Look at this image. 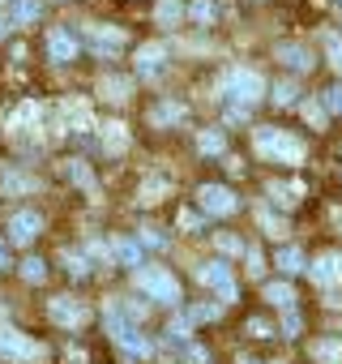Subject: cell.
Returning <instances> with one entry per match:
<instances>
[{
	"label": "cell",
	"instance_id": "8",
	"mask_svg": "<svg viewBox=\"0 0 342 364\" xmlns=\"http://www.w3.org/2000/svg\"><path fill=\"white\" fill-rule=\"evenodd\" d=\"M197 202L206 215H236L240 210V198L227 189V185H202L197 189Z\"/></svg>",
	"mask_w": 342,
	"mask_h": 364
},
{
	"label": "cell",
	"instance_id": "45",
	"mask_svg": "<svg viewBox=\"0 0 342 364\" xmlns=\"http://www.w3.org/2000/svg\"><path fill=\"white\" fill-rule=\"evenodd\" d=\"M5 35H9V22H5V18H0V39H5Z\"/></svg>",
	"mask_w": 342,
	"mask_h": 364
},
{
	"label": "cell",
	"instance_id": "44",
	"mask_svg": "<svg viewBox=\"0 0 342 364\" xmlns=\"http://www.w3.org/2000/svg\"><path fill=\"white\" fill-rule=\"evenodd\" d=\"M0 270H9V240H0Z\"/></svg>",
	"mask_w": 342,
	"mask_h": 364
},
{
	"label": "cell",
	"instance_id": "26",
	"mask_svg": "<svg viewBox=\"0 0 342 364\" xmlns=\"http://www.w3.org/2000/svg\"><path fill=\"white\" fill-rule=\"evenodd\" d=\"M299 193H304V185H270V198H274L278 206H295Z\"/></svg>",
	"mask_w": 342,
	"mask_h": 364
},
{
	"label": "cell",
	"instance_id": "23",
	"mask_svg": "<svg viewBox=\"0 0 342 364\" xmlns=\"http://www.w3.org/2000/svg\"><path fill=\"white\" fill-rule=\"evenodd\" d=\"M150 120H154V124H180V120H184V107L167 99V103H158V107L150 112Z\"/></svg>",
	"mask_w": 342,
	"mask_h": 364
},
{
	"label": "cell",
	"instance_id": "30",
	"mask_svg": "<svg viewBox=\"0 0 342 364\" xmlns=\"http://www.w3.org/2000/svg\"><path fill=\"white\" fill-rule=\"evenodd\" d=\"M214 14H219L214 0H193V5H189V18L193 22H214Z\"/></svg>",
	"mask_w": 342,
	"mask_h": 364
},
{
	"label": "cell",
	"instance_id": "36",
	"mask_svg": "<svg viewBox=\"0 0 342 364\" xmlns=\"http://www.w3.org/2000/svg\"><path fill=\"white\" fill-rule=\"evenodd\" d=\"M248 334H253V338H270V334H274V326H270L265 317H253V321H248Z\"/></svg>",
	"mask_w": 342,
	"mask_h": 364
},
{
	"label": "cell",
	"instance_id": "4",
	"mask_svg": "<svg viewBox=\"0 0 342 364\" xmlns=\"http://www.w3.org/2000/svg\"><path fill=\"white\" fill-rule=\"evenodd\" d=\"M223 99H227L231 107L248 112L253 103L265 99V82H261V73H253V69H231L227 82H223Z\"/></svg>",
	"mask_w": 342,
	"mask_h": 364
},
{
	"label": "cell",
	"instance_id": "14",
	"mask_svg": "<svg viewBox=\"0 0 342 364\" xmlns=\"http://www.w3.org/2000/svg\"><path fill=\"white\" fill-rule=\"evenodd\" d=\"M278 60H282L291 73H308V69L316 65V56H312L304 43H278Z\"/></svg>",
	"mask_w": 342,
	"mask_h": 364
},
{
	"label": "cell",
	"instance_id": "19",
	"mask_svg": "<svg viewBox=\"0 0 342 364\" xmlns=\"http://www.w3.org/2000/svg\"><path fill=\"white\" fill-rule=\"evenodd\" d=\"M312 360L316 364H342V343L338 338H316L312 343Z\"/></svg>",
	"mask_w": 342,
	"mask_h": 364
},
{
	"label": "cell",
	"instance_id": "31",
	"mask_svg": "<svg viewBox=\"0 0 342 364\" xmlns=\"http://www.w3.org/2000/svg\"><path fill=\"white\" fill-rule=\"evenodd\" d=\"M65 270H69L73 279H86V274H90V262H86L82 253H65Z\"/></svg>",
	"mask_w": 342,
	"mask_h": 364
},
{
	"label": "cell",
	"instance_id": "41",
	"mask_svg": "<svg viewBox=\"0 0 342 364\" xmlns=\"http://www.w3.org/2000/svg\"><path fill=\"white\" fill-rule=\"evenodd\" d=\"M282 330H287V334H299V313H295V309L282 317Z\"/></svg>",
	"mask_w": 342,
	"mask_h": 364
},
{
	"label": "cell",
	"instance_id": "29",
	"mask_svg": "<svg viewBox=\"0 0 342 364\" xmlns=\"http://www.w3.org/2000/svg\"><path fill=\"white\" fill-rule=\"evenodd\" d=\"M22 279H26V283H43V279H48V262H43V257H26V262H22Z\"/></svg>",
	"mask_w": 342,
	"mask_h": 364
},
{
	"label": "cell",
	"instance_id": "32",
	"mask_svg": "<svg viewBox=\"0 0 342 364\" xmlns=\"http://www.w3.org/2000/svg\"><path fill=\"white\" fill-rule=\"evenodd\" d=\"M325 116H329V107H325V103H316V99H312V103H304V120H308V124H316V129H321V124H325Z\"/></svg>",
	"mask_w": 342,
	"mask_h": 364
},
{
	"label": "cell",
	"instance_id": "33",
	"mask_svg": "<svg viewBox=\"0 0 342 364\" xmlns=\"http://www.w3.org/2000/svg\"><path fill=\"white\" fill-rule=\"evenodd\" d=\"M137 240H141L145 249H162V245H167V236H162L158 228H141V236H137Z\"/></svg>",
	"mask_w": 342,
	"mask_h": 364
},
{
	"label": "cell",
	"instance_id": "11",
	"mask_svg": "<svg viewBox=\"0 0 342 364\" xmlns=\"http://www.w3.org/2000/svg\"><path fill=\"white\" fill-rule=\"evenodd\" d=\"M5 232H9V240H13V245H35V240H39V232H43V219H39L35 210H18V215L9 219V228H5Z\"/></svg>",
	"mask_w": 342,
	"mask_h": 364
},
{
	"label": "cell",
	"instance_id": "6",
	"mask_svg": "<svg viewBox=\"0 0 342 364\" xmlns=\"http://www.w3.org/2000/svg\"><path fill=\"white\" fill-rule=\"evenodd\" d=\"M197 279H202L206 287H214L223 304H231V300H236V279H231V266H227L223 257H214V262H202V266H197Z\"/></svg>",
	"mask_w": 342,
	"mask_h": 364
},
{
	"label": "cell",
	"instance_id": "12",
	"mask_svg": "<svg viewBox=\"0 0 342 364\" xmlns=\"http://www.w3.org/2000/svg\"><path fill=\"white\" fill-rule=\"evenodd\" d=\"M162 69H167V48H162V43L137 48V77H158Z\"/></svg>",
	"mask_w": 342,
	"mask_h": 364
},
{
	"label": "cell",
	"instance_id": "43",
	"mask_svg": "<svg viewBox=\"0 0 342 364\" xmlns=\"http://www.w3.org/2000/svg\"><path fill=\"white\" fill-rule=\"evenodd\" d=\"M184 355H189L193 364H206V351H202V347H184Z\"/></svg>",
	"mask_w": 342,
	"mask_h": 364
},
{
	"label": "cell",
	"instance_id": "2",
	"mask_svg": "<svg viewBox=\"0 0 342 364\" xmlns=\"http://www.w3.org/2000/svg\"><path fill=\"white\" fill-rule=\"evenodd\" d=\"M253 141H257V150H261L265 159H274V163H287V167L304 163V141H299V137H291V133H282V129H274V124L257 129V133H253Z\"/></svg>",
	"mask_w": 342,
	"mask_h": 364
},
{
	"label": "cell",
	"instance_id": "5",
	"mask_svg": "<svg viewBox=\"0 0 342 364\" xmlns=\"http://www.w3.org/2000/svg\"><path fill=\"white\" fill-rule=\"evenodd\" d=\"M0 355H5V360H22V364H35V360L48 355V347L35 343V338H26V334H18V330H0Z\"/></svg>",
	"mask_w": 342,
	"mask_h": 364
},
{
	"label": "cell",
	"instance_id": "17",
	"mask_svg": "<svg viewBox=\"0 0 342 364\" xmlns=\"http://www.w3.org/2000/svg\"><path fill=\"white\" fill-rule=\"evenodd\" d=\"M265 300H270L274 309L291 313V309H295V287H291V283H282V279H278V283H265Z\"/></svg>",
	"mask_w": 342,
	"mask_h": 364
},
{
	"label": "cell",
	"instance_id": "16",
	"mask_svg": "<svg viewBox=\"0 0 342 364\" xmlns=\"http://www.w3.org/2000/svg\"><path fill=\"white\" fill-rule=\"evenodd\" d=\"M274 266H278V270H282V274L291 279V274L308 270V257H304V253H299L295 245H287V249H278V253H274Z\"/></svg>",
	"mask_w": 342,
	"mask_h": 364
},
{
	"label": "cell",
	"instance_id": "37",
	"mask_svg": "<svg viewBox=\"0 0 342 364\" xmlns=\"http://www.w3.org/2000/svg\"><path fill=\"white\" fill-rule=\"evenodd\" d=\"M325 43H329V60H333V69L342 73V39H338V35H325Z\"/></svg>",
	"mask_w": 342,
	"mask_h": 364
},
{
	"label": "cell",
	"instance_id": "40",
	"mask_svg": "<svg viewBox=\"0 0 342 364\" xmlns=\"http://www.w3.org/2000/svg\"><path fill=\"white\" fill-rule=\"evenodd\" d=\"M69 176L77 180V185H90V171H86V163H69Z\"/></svg>",
	"mask_w": 342,
	"mask_h": 364
},
{
	"label": "cell",
	"instance_id": "46",
	"mask_svg": "<svg viewBox=\"0 0 342 364\" xmlns=\"http://www.w3.org/2000/svg\"><path fill=\"white\" fill-rule=\"evenodd\" d=\"M338 5H342V0H338Z\"/></svg>",
	"mask_w": 342,
	"mask_h": 364
},
{
	"label": "cell",
	"instance_id": "20",
	"mask_svg": "<svg viewBox=\"0 0 342 364\" xmlns=\"http://www.w3.org/2000/svg\"><path fill=\"white\" fill-rule=\"evenodd\" d=\"M167 189H171V180H167V176H150V180H141V189H137V198L154 206V202H162V193H167Z\"/></svg>",
	"mask_w": 342,
	"mask_h": 364
},
{
	"label": "cell",
	"instance_id": "1",
	"mask_svg": "<svg viewBox=\"0 0 342 364\" xmlns=\"http://www.w3.org/2000/svg\"><path fill=\"white\" fill-rule=\"evenodd\" d=\"M103 326H107L111 343H116L124 355H150V338L137 330L133 309H124V304H107V309H103Z\"/></svg>",
	"mask_w": 342,
	"mask_h": 364
},
{
	"label": "cell",
	"instance_id": "39",
	"mask_svg": "<svg viewBox=\"0 0 342 364\" xmlns=\"http://www.w3.org/2000/svg\"><path fill=\"white\" fill-rule=\"evenodd\" d=\"M244 257H248V274H261V270H265V262H261L257 249H244Z\"/></svg>",
	"mask_w": 342,
	"mask_h": 364
},
{
	"label": "cell",
	"instance_id": "34",
	"mask_svg": "<svg viewBox=\"0 0 342 364\" xmlns=\"http://www.w3.org/2000/svg\"><path fill=\"white\" fill-rule=\"evenodd\" d=\"M219 249H223V253H244L248 245H244L240 236H227V232H219Z\"/></svg>",
	"mask_w": 342,
	"mask_h": 364
},
{
	"label": "cell",
	"instance_id": "38",
	"mask_svg": "<svg viewBox=\"0 0 342 364\" xmlns=\"http://www.w3.org/2000/svg\"><path fill=\"white\" fill-rule=\"evenodd\" d=\"M325 107H329L333 116H342V86H329V90H325Z\"/></svg>",
	"mask_w": 342,
	"mask_h": 364
},
{
	"label": "cell",
	"instance_id": "27",
	"mask_svg": "<svg viewBox=\"0 0 342 364\" xmlns=\"http://www.w3.org/2000/svg\"><path fill=\"white\" fill-rule=\"evenodd\" d=\"M39 0H18V5H13V22L18 26H26V22H39Z\"/></svg>",
	"mask_w": 342,
	"mask_h": 364
},
{
	"label": "cell",
	"instance_id": "21",
	"mask_svg": "<svg viewBox=\"0 0 342 364\" xmlns=\"http://www.w3.org/2000/svg\"><path fill=\"white\" fill-rule=\"evenodd\" d=\"M65 120H69V129H73V133L94 129V120H90V107H86V103H65Z\"/></svg>",
	"mask_w": 342,
	"mask_h": 364
},
{
	"label": "cell",
	"instance_id": "42",
	"mask_svg": "<svg viewBox=\"0 0 342 364\" xmlns=\"http://www.w3.org/2000/svg\"><path fill=\"white\" fill-rule=\"evenodd\" d=\"M180 228H189V232H193V228H202V219H197L193 210H184V215H180Z\"/></svg>",
	"mask_w": 342,
	"mask_h": 364
},
{
	"label": "cell",
	"instance_id": "35",
	"mask_svg": "<svg viewBox=\"0 0 342 364\" xmlns=\"http://www.w3.org/2000/svg\"><path fill=\"white\" fill-rule=\"evenodd\" d=\"M219 313H223L219 304H197V309H189V317H193V321H214Z\"/></svg>",
	"mask_w": 342,
	"mask_h": 364
},
{
	"label": "cell",
	"instance_id": "28",
	"mask_svg": "<svg viewBox=\"0 0 342 364\" xmlns=\"http://www.w3.org/2000/svg\"><path fill=\"white\" fill-rule=\"evenodd\" d=\"M270 99H274L278 107H291V103L299 99V86H295V82H278V86L270 90Z\"/></svg>",
	"mask_w": 342,
	"mask_h": 364
},
{
	"label": "cell",
	"instance_id": "25",
	"mask_svg": "<svg viewBox=\"0 0 342 364\" xmlns=\"http://www.w3.org/2000/svg\"><path fill=\"white\" fill-rule=\"evenodd\" d=\"M154 18H158L162 26H176V22L184 18V5H180V0H162V5L154 9Z\"/></svg>",
	"mask_w": 342,
	"mask_h": 364
},
{
	"label": "cell",
	"instance_id": "7",
	"mask_svg": "<svg viewBox=\"0 0 342 364\" xmlns=\"http://www.w3.org/2000/svg\"><path fill=\"white\" fill-rule=\"evenodd\" d=\"M86 43H90L94 56L111 60V56L124 52V31H116V26H86Z\"/></svg>",
	"mask_w": 342,
	"mask_h": 364
},
{
	"label": "cell",
	"instance_id": "18",
	"mask_svg": "<svg viewBox=\"0 0 342 364\" xmlns=\"http://www.w3.org/2000/svg\"><path fill=\"white\" fill-rule=\"evenodd\" d=\"M124 146H128V129H124L120 120L103 124V150H107V154H120Z\"/></svg>",
	"mask_w": 342,
	"mask_h": 364
},
{
	"label": "cell",
	"instance_id": "10",
	"mask_svg": "<svg viewBox=\"0 0 342 364\" xmlns=\"http://www.w3.org/2000/svg\"><path fill=\"white\" fill-rule=\"evenodd\" d=\"M77 48H82V43H77V35H73L69 26H52V31H48V56H52L56 65H69V60L77 56Z\"/></svg>",
	"mask_w": 342,
	"mask_h": 364
},
{
	"label": "cell",
	"instance_id": "3",
	"mask_svg": "<svg viewBox=\"0 0 342 364\" xmlns=\"http://www.w3.org/2000/svg\"><path fill=\"white\" fill-rule=\"evenodd\" d=\"M133 283H137V291H145V300L180 304V283H176V274L162 270V266H141V270H133Z\"/></svg>",
	"mask_w": 342,
	"mask_h": 364
},
{
	"label": "cell",
	"instance_id": "22",
	"mask_svg": "<svg viewBox=\"0 0 342 364\" xmlns=\"http://www.w3.org/2000/svg\"><path fill=\"white\" fill-rule=\"evenodd\" d=\"M99 95L111 99V103H124L128 99V77H103L99 82Z\"/></svg>",
	"mask_w": 342,
	"mask_h": 364
},
{
	"label": "cell",
	"instance_id": "15",
	"mask_svg": "<svg viewBox=\"0 0 342 364\" xmlns=\"http://www.w3.org/2000/svg\"><path fill=\"white\" fill-rule=\"evenodd\" d=\"M141 249H145V245H141L137 236H120V240L111 245V257H116L120 266H133V270H141V266H145V262H141Z\"/></svg>",
	"mask_w": 342,
	"mask_h": 364
},
{
	"label": "cell",
	"instance_id": "9",
	"mask_svg": "<svg viewBox=\"0 0 342 364\" xmlns=\"http://www.w3.org/2000/svg\"><path fill=\"white\" fill-rule=\"evenodd\" d=\"M308 279L316 287H338L342 283V253H321L316 262H308Z\"/></svg>",
	"mask_w": 342,
	"mask_h": 364
},
{
	"label": "cell",
	"instance_id": "13",
	"mask_svg": "<svg viewBox=\"0 0 342 364\" xmlns=\"http://www.w3.org/2000/svg\"><path fill=\"white\" fill-rule=\"evenodd\" d=\"M48 313H52L56 326H82V321H86V309H82V300H73V296H56V300L48 304Z\"/></svg>",
	"mask_w": 342,
	"mask_h": 364
},
{
	"label": "cell",
	"instance_id": "24",
	"mask_svg": "<svg viewBox=\"0 0 342 364\" xmlns=\"http://www.w3.org/2000/svg\"><path fill=\"white\" fill-rule=\"evenodd\" d=\"M197 150H202V154H223V150H227V137H223L219 129H206V133L197 137Z\"/></svg>",
	"mask_w": 342,
	"mask_h": 364
}]
</instances>
